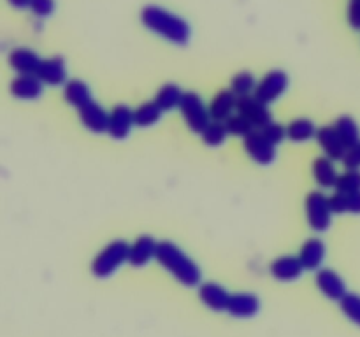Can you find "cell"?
Listing matches in <instances>:
<instances>
[{
	"mask_svg": "<svg viewBox=\"0 0 360 337\" xmlns=\"http://www.w3.org/2000/svg\"><path fill=\"white\" fill-rule=\"evenodd\" d=\"M313 178H315L316 185L320 188H334L336 186L338 174L336 165H334V160L329 157H319L315 161H313Z\"/></svg>",
	"mask_w": 360,
	"mask_h": 337,
	"instance_id": "7402d4cb",
	"label": "cell"
},
{
	"mask_svg": "<svg viewBox=\"0 0 360 337\" xmlns=\"http://www.w3.org/2000/svg\"><path fill=\"white\" fill-rule=\"evenodd\" d=\"M260 300L253 293H234L231 295L227 312L234 318H252L259 312Z\"/></svg>",
	"mask_w": 360,
	"mask_h": 337,
	"instance_id": "ffe728a7",
	"label": "cell"
},
{
	"mask_svg": "<svg viewBox=\"0 0 360 337\" xmlns=\"http://www.w3.org/2000/svg\"><path fill=\"white\" fill-rule=\"evenodd\" d=\"M343 164L348 171H357V168H360V143L357 146L352 147V150H348Z\"/></svg>",
	"mask_w": 360,
	"mask_h": 337,
	"instance_id": "8d00e7d4",
	"label": "cell"
},
{
	"mask_svg": "<svg viewBox=\"0 0 360 337\" xmlns=\"http://www.w3.org/2000/svg\"><path fill=\"white\" fill-rule=\"evenodd\" d=\"M334 126H336L338 133H340V137L343 139L345 146L348 150H352V147L357 146L360 143V128L352 116H341V118H338Z\"/></svg>",
	"mask_w": 360,
	"mask_h": 337,
	"instance_id": "83f0119b",
	"label": "cell"
},
{
	"mask_svg": "<svg viewBox=\"0 0 360 337\" xmlns=\"http://www.w3.org/2000/svg\"><path fill=\"white\" fill-rule=\"evenodd\" d=\"M315 283L319 286V290L326 295L329 300H343L347 291V283L343 281V277L338 272L330 269H320L316 270Z\"/></svg>",
	"mask_w": 360,
	"mask_h": 337,
	"instance_id": "30bf717a",
	"label": "cell"
},
{
	"mask_svg": "<svg viewBox=\"0 0 360 337\" xmlns=\"http://www.w3.org/2000/svg\"><path fill=\"white\" fill-rule=\"evenodd\" d=\"M238 112L245 116V118L252 123L253 128H262V126H266L267 123L273 121V116H271V111L269 107H267V104H264L262 100H259L255 95L239 98Z\"/></svg>",
	"mask_w": 360,
	"mask_h": 337,
	"instance_id": "ba28073f",
	"label": "cell"
},
{
	"mask_svg": "<svg viewBox=\"0 0 360 337\" xmlns=\"http://www.w3.org/2000/svg\"><path fill=\"white\" fill-rule=\"evenodd\" d=\"M136 125L134 119V111L125 104H118L112 107L111 114H109V130L108 133L116 140L125 139L130 133L132 126Z\"/></svg>",
	"mask_w": 360,
	"mask_h": 337,
	"instance_id": "9c48e42d",
	"label": "cell"
},
{
	"mask_svg": "<svg viewBox=\"0 0 360 337\" xmlns=\"http://www.w3.org/2000/svg\"><path fill=\"white\" fill-rule=\"evenodd\" d=\"M257 79L253 74L250 72H239L232 77L231 90L238 95V98L241 97H250L252 93H255L257 90Z\"/></svg>",
	"mask_w": 360,
	"mask_h": 337,
	"instance_id": "f546056e",
	"label": "cell"
},
{
	"mask_svg": "<svg viewBox=\"0 0 360 337\" xmlns=\"http://www.w3.org/2000/svg\"><path fill=\"white\" fill-rule=\"evenodd\" d=\"M202 140L206 146L210 147H218L225 143L229 136V130L225 126V121H217V119H211L210 125L204 128V132L200 133Z\"/></svg>",
	"mask_w": 360,
	"mask_h": 337,
	"instance_id": "f1b7e54d",
	"label": "cell"
},
{
	"mask_svg": "<svg viewBox=\"0 0 360 337\" xmlns=\"http://www.w3.org/2000/svg\"><path fill=\"white\" fill-rule=\"evenodd\" d=\"M79 119L84 128L94 133H104L109 130V112L102 105L95 104V102L79 109Z\"/></svg>",
	"mask_w": 360,
	"mask_h": 337,
	"instance_id": "e0dca14e",
	"label": "cell"
},
{
	"mask_svg": "<svg viewBox=\"0 0 360 337\" xmlns=\"http://www.w3.org/2000/svg\"><path fill=\"white\" fill-rule=\"evenodd\" d=\"M333 207L323 192H311L306 197V218L315 232H326L333 223Z\"/></svg>",
	"mask_w": 360,
	"mask_h": 337,
	"instance_id": "5b68a950",
	"label": "cell"
},
{
	"mask_svg": "<svg viewBox=\"0 0 360 337\" xmlns=\"http://www.w3.org/2000/svg\"><path fill=\"white\" fill-rule=\"evenodd\" d=\"M341 311L345 312L350 322H354L355 325L360 326V295L357 293H347L343 297V300H340Z\"/></svg>",
	"mask_w": 360,
	"mask_h": 337,
	"instance_id": "1f68e13d",
	"label": "cell"
},
{
	"mask_svg": "<svg viewBox=\"0 0 360 337\" xmlns=\"http://www.w3.org/2000/svg\"><path fill=\"white\" fill-rule=\"evenodd\" d=\"M162 114H164V111L157 102H144L134 111V119H136L137 126L148 128V126H153L155 123L160 121Z\"/></svg>",
	"mask_w": 360,
	"mask_h": 337,
	"instance_id": "484cf974",
	"label": "cell"
},
{
	"mask_svg": "<svg viewBox=\"0 0 360 337\" xmlns=\"http://www.w3.org/2000/svg\"><path fill=\"white\" fill-rule=\"evenodd\" d=\"M179 111H181L183 118H185L186 126L195 133H202L204 128L211 123L210 107H206L202 98L195 91H185L183 93Z\"/></svg>",
	"mask_w": 360,
	"mask_h": 337,
	"instance_id": "277c9868",
	"label": "cell"
},
{
	"mask_svg": "<svg viewBox=\"0 0 360 337\" xmlns=\"http://www.w3.org/2000/svg\"><path fill=\"white\" fill-rule=\"evenodd\" d=\"M130 244L125 241H112L98 253L91 263V272L95 277H109L125 262H129Z\"/></svg>",
	"mask_w": 360,
	"mask_h": 337,
	"instance_id": "3957f363",
	"label": "cell"
},
{
	"mask_svg": "<svg viewBox=\"0 0 360 337\" xmlns=\"http://www.w3.org/2000/svg\"><path fill=\"white\" fill-rule=\"evenodd\" d=\"M334 214H360V192L341 193L336 192L329 197Z\"/></svg>",
	"mask_w": 360,
	"mask_h": 337,
	"instance_id": "cb8c5ba5",
	"label": "cell"
},
{
	"mask_svg": "<svg viewBox=\"0 0 360 337\" xmlns=\"http://www.w3.org/2000/svg\"><path fill=\"white\" fill-rule=\"evenodd\" d=\"M63 97H65L67 104H70L76 109H83L94 102V97H91V91L88 88V84L79 79L67 81L65 86H63Z\"/></svg>",
	"mask_w": 360,
	"mask_h": 337,
	"instance_id": "603a6c76",
	"label": "cell"
},
{
	"mask_svg": "<svg viewBox=\"0 0 360 337\" xmlns=\"http://www.w3.org/2000/svg\"><path fill=\"white\" fill-rule=\"evenodd\" d=\"M304 270L306 269L304 265H302L301 258L294 255L280 256V258H276L273 263H271V274H273L274 279L285 281V283L299 279Z\"/></svg>",
	"mask_w": 360,
	"mask_h": 337,
	"instance_id": "5bb4252c",
	"label": "cell"
},
{
	"mask_svg": "<svg viewBox=\"0 0 360 337\" xmlns=\"http://www.w3.org/2000/svg\"><path fill=\"white\" fill-rule=\"evenodd\" d=\"M316 140H319L320 147L323 150L326 157L333 158L334 161L345 160V157L348 153V147L345 146L336 126H320L319 132H316Z\"/></svg>",
	"mask_w": 360,
	"mask_h": 337,
	"instance_id": "8fae6325",
	"label": "cell"
},
{
	"mask_svg": "<svg viewBox=\"0 0 360 337\" xmlns=\"http://www.w3.org/2000/svg\"><path fill=\"white\" fill-rule=\"evenodd\" d=\"M288 88V76L283 72V70H271L269 74L262 77L259 84H257L255 97L259 100H262L264 104H273L276 102L281 95L287 91Z\"/></svg>",
	"mask_w": 360,
	"mask_h": 337,
	"instance_id": "8992f818",
	"label": "cell"
},
{
	"mask_svg": "<svg viewBox=\"0 0 360 337\" xmlns=\"http://www.w3.org/2000/svg\"><path fill=\"white\" fill-rule=\"evenodd\" d=\"M238 95L232 90H221L210 104L211 119L217 121H227L232 116L234 109H238Z\"/></svg>",
	"mask_w": 360,
	"mask_h": 337,
	"instance_id": "d6986e66",
	"label": "cell"
},
{
	"mask_svg": "<svg viewBox=\"0 0 360 337\" xmlns=\"http://www.w3.org/2000/svg\"><path fill=\"white\" fill-rule=\"evenodd\" d=\"M37 77L48 86H60L67 83V63L62 56L42 60L37 69Z\"/></svg>",
	"mask_w": 360,
	"mask_h": 337,
	"instance_id": "7c38bea8",
	"label": "cell"
},
{
	"mask_svg": "<svg viewBox=\"0 0 360 337\" xmlns=\"http://www.w3.org/2000/svg\"><path fill=\"white\" fill-rule=\"evenodd\" d=\"M316 132H319V128L308 118L292 119L287 125V137L294 140V143H306V140L313 139V137L316 139Z\"/></svg>",
	"mask_w": 360,
	"mask_h": 337,
	"instance_id": "d4e9b609",
	"label": "cell"
},
{
	"mask_svg": "<svg viewBox=\"0 0 360 337\" xmlns=\"http://www.w3.org/2000/svg\"><path fill=\"white\" fill-rule=\"evenodd\" d=\"M299 258H301L306 270H320L323 258H326V244H323L322 239H308L299 251Z\"/></svg>",
	"mask_w": 360,
	"mask_h": 337,
	"instance_id": "ac0fdd59",
	"label": "cell"
},
{
	"mask_svg": "<svg viewBox=\"0 0 360 337\" xmlns=\"http://www.w3.org/2000/svg\"><path fill=\"white\" fill-rule=\"evenodd\" d=\"M348 23L354 30L360 32V0H350L348 4Z\"/></svg>",
	"mask_w": 360,
	"mask_h": 337,
	"instance_id": "d590c367",
	"label": "cell"
},
{
	"mask_svg": "<svg viewBox=\"0 0 360 337\" xmlns=\"http://www.w3.org/2000/svg\"><path fill=\"white\" fill-rule=\"evenodd\" d=\"M9 4L16 9H25V7L30 6V0H9Z\"/></svg>",
	"mask_w": 360,
	"mask_h": 337,
	"instance_id": "74e56055",
	"label": "cell"
},
{
	"mask_svg": "<svg viewBox=\"0 0 360 337\" xmlns=\"http://www.w3.org/2000/svg\"><path fill=\"white\" fill-rule=\"evenodd\" d=\"M157 262L164 267L165 270L172 274L176 279L179 281L185 286L193 288L197 284H200V269L197 267V263L183 251L179 246H176L171 241H162L158 242L157 248Z\"/></svg>",
	"mask_w": 360,
	"mask_h": 337,
	"instance_id": "7a4b0ae2",
	"label": "cell"
},
{
	"mask_svg": "<svg viewBox=\"0 0 360 337\" xmlns=\"http://www.w3.org/2000/svg\"><path fill=\"white\" fill-rule=\"evenodd\" d=\"M245 150L260 165L273 164L276 158V146L264 136L262 130H253L245 137Z\"/></svg>",
	"mask_w": 360,
	"mask_h": 337,
	"instance_id": "52a82bcc",
	"label": "cell"
},
{
	"mask_svg": "<svg viewBox=\"0 0 360 337\" xmlns=\"http://www.w3.org/2000/svg\"><path fill=\"white\" fill-rule=\"evenodd\" d=\"M157 248L158 242L151 235H141L134 241V244H130L129 263L136 269L148 265L157 256Z\"/></svg>",
	"mask_w": 360,
	"mask_h": 337,
	"instance_id": "4fadbf2b",
	"label": "cell"
},
{
	"mask_svg": "<svg viewBox=\"0 0 360 337\" xmlns=\"http://www.w3.org/2000/svg\"><path fill=\"white\" fill-rule=\"evenodd\" d=\"M42 84L37 74H20L11 83V93L20 100H35L42 95Z\"/></svg>",
	"mask_w": 360,
	"mask_h": 337,
	"instance_id": "2e32d148",
	"label": "cell"
},
{
	"mask_svg": "<svg viewBox=\"0 0 360 337\" xmlns=\"http://www.w3.org/2000/svg\"><path fill=\"white\" fill-rule=\"evenodd\" d=\"M260 130H262L264 136H266L267 139L274 144V146H278V144L283 143V140L287 139V126L280 125V123H276V121L267 123V125L262 126Z\"/></svg>",
	"mask_w": 360,
	"mask_h": 337,
	"instance_id": "836d02e7",
	"label": "cell"
},
{
	"mask_svg": "<svg viewBox=\"0 0 360 337\" xmlns=\"http://www.w3.org/2000/svg\"><path fill=\"white\" fill-rule=\"evenodd\" d=\"M41 62L37 53L28 48H16L9 53V65L18 74H37Z\"/></svg>",
	"mask_w": 360,
	"mask_h": 337,
	"instance_id": "44dd1931",
	"label": "cell"
},
{
	"mask_svg": "<svg viewBox=\"0 0 360 337\" xmlns=\"http://www.w3.org/2000/svg\"><path fill=\"white\" fill-rule=\"evenodd\" d=\"M141 21L153 34L176 46H186L192 37L188 21L160 6H146L141 13Z\"/></svg>",
	"mask_w": 360,
	"mask_h": 337,
	"instance_id": "6da1fadb",
	"label": "cell"
},
{
	"mask_svg": "<svg viewBox=\"0 0 360 337\" xmlns=\"http://www.w3.org/2000/svg\"><path fill=\"white\" fill-rule=\"evenodd\" d=\"M225 126H227L229 133L234 137H243L245 139L250 132H253V125L245 118L243 114H232L231 118L225 121Z\"/></svg>",
	"mask_w": 360,
	"mask_h": 337,
	"instance_id": "d6a6232c",
	"label": "cell"
},
{
	"mask_svg": "<svg viewBox=\"0 0 360 337\" xmlns=\"http://www.w3.org/2000/svg\"><path fill=\"white\" fill-rule=\"evenodd\" d=\"M185 91H181V88L178 84L167 83L157 91L155 95V102L162 107V111H172V109L179 107L181 104V98Z\"/></svg>",
	"mask_w": 360,
	"mask_h": 337,
	"instance_id": "4316f807",
	"label": "cell"
},
{
	"mask_svg": "<svg viewBox=\"0 0 360 337\" xmlns=\"http://www.w3.org/2000/svg\"><path fill=\"white\" fill-rule=\"evenodd\" d=\"M334 188L341 193H354L360 192V171H347L340 174L336 186Z\"/></svg>",
	"mask_w": 360,
	"mask_h": 337,
	"instance_id": "4dcf8cb0",
	"label": "cell"
},
{
	"mask_svg": "<svg viewBox=\"0 0 360 337\" xmlns=\"http://www.w3.org/2000/svg\"><path fill=\"white\" fill-rule=\"evenodd\" d=\"M55 0H30V6L28 9L32 11V14L37 18H49L55 13Z\"/></svg>",
	"mask_w": 360,
	"mask_h": 337,
	"instance_id": "e575fe53",
	"label": "cell"
},
{
	"mask_svg": "<svg viewBox=\"0 0 360 337\" xmlns=\"http://www.w3.org/2000/svg\"><path fill=\"white\" fill-rule=\"evenodd\" d=\"M199 298L206 308L221 312L227 311L229 302H231V293L224 286H220V284L207 281V283H202L199 286Z\"/></svg>",
	"mask_w": 360,
	"mask_h": 337,
	"instance_id": "9a60e30c",
	"label": "cell"
}]
</instances>
